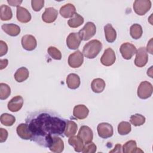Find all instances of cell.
<instances>
[{
    "label": "cell",
    "instance_id": "cell-1",
    "mask_svg": "<svg viewBox=\"0 0 153 153\" xmlns=\"http://www.w3.org/2000/svg\"><path fill=\"white\" fill-rule=\"evenodd\" d=\"M25 121L32 134L31 140L48 148L54 137L63 136L67 122L57 113L48 110L32 112Z\"/></svg>",
    "mask_w": 153,
    "mask_h": 153
},
{
    "label": "cell",
    "instance_id": "cell-2",
    "mask_svg": "<svg viewBox=\"0 0 153 153\" xmlns=\"http://www.w3.org/2000/svg\"><path fill=\"white\" fill-rule=\"evenodd\" d=\"M102 48L101 42L97 39H93L86 43L82 49V54L87 59L95 58Z\"/></svg>",
    "mask_w": 153,
    "mask_h": 153
},
{
    "label": "cell",
    "instance_id": "cell-3",
    "mask_svg": "<svg viewBox=\"0 0 153 153\" xmlns=\"http://www.w3.org/2000/svg\"><path fill=\"white\" fill-rule=\"evenodd\" d=\"M153 87L151 83L148 81H144L139 84L137 94V96L142 99H146L150 97L152 94Z\"/></svg>",
    "mask_w": 153,
    "mask_h": 153
},
{
    "label": "cell",
    "instance_id": "cell-4",
    "mask_svg": "<svg viewBox=\"0 0 153 153\" xmlns=\"http://www.w3.org/2000/svg\"><path fill=\"white\" fill-rule=\"evenodd\" d=\"M96 27L94 23L88 22H87L84 26L79 30L78 33L84 41H87L92 38L96 33Z\"/></svg>",
    "mask_w": 153,
    "mask_h": 153
},
{
    "label": "cell",
    "instance_id": "cell-5",
    "mask_svg": "<svg viewBox=\"0 0 153 153\" xmlns=\"http://www.w3.org/2000/svg\"><path fill=\"white\" fill-rule=\"evenodd\" d=\"M151 7L149 0H136L133 3V10L139 16L145 15Z\"/></svg>",
    "mask_w": 153,
    "mask_h": 153
},
{
    "label": "cell",
    "instance_id": "cell-6",
    "mask_svg": "<svg viewBox=\"0 0 153 153\" xmlns=\"http://www.w3.org/2000/svg\"><path fill=\"white\" fill-rule=\"evenodd\" d=\"M136 56L134 60V65L139 68L145 66L148 60V55L146 49L144 47H141L136 51Z\"/></svg>",
    "mask_w": 153,
    "mask_h": 153
},
{
    "label": "cell",
    "instance_id": "cell-7",
    "mask_svg": "<svg viewBox=\"0 0 153 153\" xmlns=\"http://www.w3.org/2000/svg\"><path fill=\"white\" fill-rule=\"evenodd\" d=\"M120 51L124 59L129 60L136 53L137 49L133 44L130 42H124L120 46Z\"/></svg>",
    "mask_w": 153,
    "mask_h": 153
},
{
    "label": "cell",
    "instance_id": "cell-8",
    "mask_svg": "<svg viewBox=\"0 0 153 153\" xmlns=\"http://www.w3.org/2000/svg\"><path fill=\"white\" fill-rule=\"evenodd\" d=\"M97 131L99 137L107 139L112 136L114 130L112 125L107 123H101L97 127Z\"/></svg>",
    "mask_w": 153,
    "mask_h": 153
},
{
    "label": "cell",
    "instance_id": "cell-9",
    "mask_svg": "<svg viewBox=\"0 0 153 153\" xmlns=\"http://www.w3.org/2000/svg\"><path fill=\"white\" fill-rule=\"evenodd\" d=\"M84 62L83 54L80 51L77 50L71 54L68 57V65L72 68L80 67Z\"/></svg>",
    "mask_w": 153,
    "mask_h": 153
},
{
    "label": "cell",
    "instance_id": "cell-10",
    "mask_svg": "<svg viewBox=\"0 0 153 153\" xmlns=\"http://www.w3.org/2000/svg\"><path fill=\"white\" fill-rule=\"evenodd\" d=\"M116 60V56L114 51L111 48H106L100 58L101 63L105 66L112 65Z\"/></svg>",
    "mask_w": 153,
    "mask_h": 153
},
{
    "label": "cell",
    "instance_id": "cell-11",
    "mask_svg": "<svg viewBox=\"0 0 153 153\" xmlns=\"http://www.w3.org/2000/svg\"><path fill=\"white\" fill-rule=\"evenodd\" d=\"M81 38L78 32L69 33L66 38V45L71 50H76L80 45Z\"/></svg>",
    "mask_w": 153,
    "mask_h": 153
},
{
    "label": "cell",
    "instance_id": "cell-12",
    "mask_svg": "<svg viewBox=\"0 0 153 153\" xmlns=\"http://www.w3.org/2000/svg\"><path fill=\"white\" fill-rule=\"evenodd\" d=\"M21 42L23 48L27 51H32L37 46L36 39L32 35H25L23 36Z\"/></svg>",
    "mask_w": 153,
    "mask_h": 153
},
{
    "label": "cell",
    "instance_id": "cell-13",
    "mask_svg": "<svg viewBox=\"0 0 153 153\" xmlns=\"http://www.w3.org/2000/svg\"><path fill=\"white\" fill-rule=\"evenodd\" d=\"M81 139L84 143L91 142L93 139V133L92 130L87 126H82L78 133L77 135Z\"/></svg>",
    "mask_w": 153,
    "mask_h": 153
},
{
    "label": "cell",
    "instance_id": "cell-14",
    "mask_svg": "<svg viewBox=\"0 0 153 153\" xmlns=\"http://www.w3.org/2000/svg\"><path fill=\"white\" fill-rule=\"evenodd\" d=\"M58 16V11L53 7H48L45 9V11L42 14V20L47 23L54 22Z\"/></svg>",
    "mask_w": 153,
    "mask_h": 153
},
{
    "label": "cell",
    "instance_id": "cell-15",
    "mask_svg": "<svg viewBox=\"0 0 153 153\" xmlns=\"http://www.w3.org/2000/svg\"><path fill=\"white\" fill-rule=\"evenodd\" d=\"M23 105V98L21 96H16L13 97L8 103V109L13 112H17L22 108Z\"/></svg>",
    "mask_w": 153,
    "mask_h": 153
},
{
    "label": "cell",
    "instance_id": "cell-16",
    "mask_svg": "<svg viewBox=\"0 0 153 153\" xmlns=\"http://www.w3.org/2000/svg\"><path fill=\"white\" fill-rule=\"evenodd\" d=\"M16 17L17 20L23 23H26L31 20V15L29 11L22 7H17Z\"/></svg>",
    "mask_w": 153,
    "mask_h": 153
},
{
    "label": "cell",
    "instance_id": "cell-17",
    "mask_svg": "<svg viewBox=\"0 0 153 153\" xmlns=\"http://www.w3.org/2000/svg\"><path fill=\"white\" fill-rule=\"evenodd\" d=\"M89 110L84 105H78L74 108L73 115L77 119H85L88 115Z\"/></svg>",
    "mask_w": 153,
    "mask_h": 153
},
{
    "label": "cell",
    "instance_id": "cell-18",
    "mask_svg": "<svg viewBox=\"0 0 153 153\" xmlns=\"http://www.w3.org/2000/svg\"><path fill=\"white\" fill-rule=\"evenodd\" d=\"M16 132L17 135L22 139L31 140L32 139V134L26 123L20 124L17 127Z\"/></svg>",
    "mask_w": 153,
    "mask_h": 153
},
{
    "label": "cell",
    "instance_id": "cell-19",
    "mask_svg": "<svg viewBox=\"0 0 153 153\" xmlns=\"http://www.w3.org/2000/svg\"><path fill=\"white\" fill-rule=\"evenodd\" d=\"M2 29L7 35L11 36H16L20 32V27L13 23H5L1 26Z\"/></svg>",
    "mask_w": 153,
    "mask_h": 153
},
{
    "label": "cell",
    "instance_id": "cell-20",
    "mask_svg": "<svg viewBox=\"0 0 153 153\" xmlns=\"http://www.w3.org/2000/svg\"><path fill=\"white\" fill-rule=\"evenodd\" d=\"M60 14L64 18H71L76 13L75 6L70 3L62 6L60 9Z\"/></svg>",
    "mask_w": 153,
    "mask_h": 153
},
{
    "label": "cell",
    "instance_id": "cell-21",
    "mask_svg": "<svg viewBox=\"0 0 153 153\" xmlns=\"http://www.w3.org/2000/svg\"><path fill=\"white\" fill-rule=\"evenodd\" d=\"M81 81L79 76L76 74H70L66 78V84L68 88L75 90L79 87Z\"/></svg>",
    "mask_w": 153,
    "mask_h": 153
},
{
    "label": "cell",
    "instance_id": "cell-22",
    "mask_svg": "<svg viewBox=\"0 0 153 153\" xmlns=\"http://www.w3.org/2000/svg\"><path fill=\"white\" fill-rule=\"evenodd\" d=\"M104 32L106 40L108 42L112 43L115 41L117 38V32L111 24L108 23L104 26Z\"/></svg>",
    "mask_w": 153,
    "mask_h": 153
},
{
    "label": "cell",
    "instance_id": "cell-23",
    "mask_svg": "<svg viewBox=\"0 0 153 153\" xmlns=\"http://www.w3.org/2000/svg\"><path fill=\"white\" fill-rule=\"evenodd\" d=\"M68 143L74 148L75 151L78 152L82 151L84 146V142L78 136L74 135L69 137L68 139Z\"/></svg>",
    "mask_w": 153,
    "mask_h": 153
},
{
    "label": "cell",
    "instance_id": "cell-24",
    "mask_svg": "<svg viewBox=\"0 0 153 153\" xmlns=\"http://www.w3.org/2000/svg\"><path fill=\"white\" fill-rule=\"evenodd\" d=\"M49 149L53 152L60 153L63 152L64 149V142L63 140L59 136L54 137L53 140V143Z\"/></svg>",
    "mask_w": 153,
    "mask_h": 153
},
{
    "label": "cell",
    "instance_id": "cell-25",
    "mask_svg": "<svg viewBox=\"0 0 153 153\" xmlns=\"http://www.w3.org/2000/svg\"><path fill=\"white\" fill-rule=\"evenodd\" d=\"M122 152L124 153H133V152H143V151L137 148L136 142L133 140L127 141L123 145Z\"/></svg>",
    "mask_w": 153,
    "mask_h": 153
},
{
    "label": "cell",
    "instance_id": "cell-26",
    "mask_svg": "<svg viewBox=\"0 0 153 153\" xmlns=\"http://www.w3.org/2000/svg\"><path fill=\"white\" fill-rule=\"evenodd\" d=\"M29 75L28 69L25 67L19 68L14 74V79L18 82H22L26 80Z\"/></svg>",
    "mask_w": 153,
    "mask_h": 153
},
{
    "label": "cell",
    "instance_id": "cell-27",
    "mask_svg": "<svg viewBox=\"0 0 153 153\" xmlns=\"http://www.w3.org/2000/svg\"><path fill=\"white\" fill-rule=\"evenodd\" d=\"M105 82L102 78L94 79L91 84V88L93 92L96 93H102L105 88Z\"/></svg>",
    "mask_w": 153,
    "mask_h": 153
},
{
    "label": "cell",
    "instance_id": "cell-28",
    "mask_svg": "<svg viewBox=\"0 0 153 153\" xmlns=\"http://www.w3.org/2000/svg\"><path fill=\"white\" fill-rule=\"evenodd\" d=\"M78 129L77 124L73 121L67 120L66 127L65 130V136L66 137H71L76 134Z\"/></svg>",
    "mask_w": 153,
    "mask_h": 153
},
{
    "label": "cell",
    "instance_id": "cell-29",
    "mask_svg": "<svg viewBox=\"0 0 153 153\" xmlns=\"http://www.w3.org/2000/svg\"><path fill=\"white\" fill-rule=\"evenodd\" d=\"M13 17V13L11 8L8 5L2 4L0 7V18L2 21L9 20Z\"/></svg>",
    "mask_w": 153,
    "mask_h": 153
},
{
    "label": "cell",
    "instance_id": "cell-30",
    "mask_svg": "<svg viewBox=\"0 0 153 153\" xmlns=\"http://www.w3.org/2000/svg\"><path fill=\"white\" fill-rule=\"evenodd\" d=\"M84 22V18L81 15L76 13L74 16L68 21V24L69 27L72 28H76L83 24Z\"/></svg>",
    "mask_w": 153,
    "mask_h": 153
},
{
    "label": "cell",
    "instance_id": "cell-31",
    "mask_svg": "<svg viewBox=\"0 0 153 153\" xmlns=\"http://www.w3.org/2000/svg\"><path fill=\"white\" fill-rule=\"evenodd\" d=\"M143 33V30L142 26L137 24L135 23L132 25L130 28V34L132 38L134 39H138L140 38Z\"/></svg>",
    "mask_w": 153,
    "mask_h": 153
},
{
    "label": "cell",
    "instance_id": "cell-32",
    "mask_svg": "<svg viewBox=\"0 0 153 153\" xmlns=\"http://www.w3.org/2000/svg\"><path fill=\"white\" fill-rule=\"evenodd\" d=\"M0 121L2 125L9 127L13 126L14 124L16 121V118L11 114L4 113L1 115Z\"/></svg>",
    "mask_w": 153,
    "mask_h": 153
},
{
    "label": "cell",
    "instance_id": "cell-33",
    "mask_svg": "<svg viewBox=\"0 0 153 153\" xmlns=\"http://www.w3.org/2000/svg\"><path fill=\"white\" fill-rule=\"evenodd\" d=\"M145 117L139 114L132 115L130 117V121L134 126H140L145 123Z\"/></svg>",
    "mask_w": 153,
    "mask_h": 153
},
{
    "label": "cell",
    "instance_id": "cell-34",
    "mask_svg": "<svg viewBox=\"0 0 153 153\" xmlns=\"http://www.w3.org/2000/svg\"><path fill=\"white\" fill-rule=\"evenodd\" d=\"M131 130V124L127 121H121L118 126V132L120 135H126Z\"/></svg>",
    "mask_w": 153,
    "mask_h": 153
},
{
    "label": "cell",
    "instance_id": "cell-35",
    "mask_svg": "<svg viewBox=\"0 0 153 153\" xmlns=\"http://www.w3.org/2000/svg\"><path fill=\"white\" fill-rule=\"evenodd\" d=\"M11 94V88L8 85L1 82L0 84V99H7Z\"/></svg>",
    "mask_w": 153,
    "mask_h": 153
},
{
    "label": "cell",
    "instance_id": "cell-36",
    "mask_svg": "<svg viewBox=\"0 0 153 153\" xmlns=\"http://www.w3.org/2000/svg\"><path fill=\"white\" fill-rule=\"evenodd\" d=\"M47 51L50 56L54 60H60L62 59V53L60 51L55 47L50 46L48 48Z\"/></svg>",
    "mask_w": 153,
    "mask_h": 153
},
{
    "label": "cell",
    "instance_id": "cell-37",
    "mask_svg": "<svg viewBox=\"0 0 153 153\" xmlns=\"http://www.w3.org/2000/svg\"><path fill=\"white\" fill-rule=\"evenodd\" d=\"M96 145L93 142H90L88 143H85V145H84L81 152L83 153H94L96 151Z\"/></svg>",
    "mask_w": 153,
    "mask_h": 153
},
{
    "label": "cell",
    "instance_id": "cell-38",
    "mask_svg": "<svg viewBox=\"0 0 153 153\" xmlns=\"http://www.w3.org/2000/svg\"><path fill=\"white\" fill-rule=\"evenodd\" d=\"M31 5L32 9L35 11H39L44 5V0H32L31 1Z\"/></svg>",
    "mask_w": 153,
    "mask_h": 153
},
{
    "label": "cell",
    "instance_id": "cell-39",
    "mask_svg": "<svg viewBox=\"0 0 153 153\" xmlns=\"http://www.w3.org/2000/svg\"><path fill=\"white\" fill-rule=\"evenodd\" d=\"M8 51V46L5 42L2 40L0 41V57L6 54Z\"/></svg>",
    "mask_w": 153,
    "mask_h": 153
},
{
    "label": "cell",
    "instance_id": "cell-40",
    "mask_svg": "<svg viewBox=\"0 0 153 153\" xmlns=\"http://www.w3.org/2000/svg\"><path fill=\"white\" fill-rule=\"evenodd\" d=\"M8 137V131L7 130L1 128H0V142L2 143L6 141Z\"/></svg>",
    "mask_w": 153,
    "mask_h": 153
},
{
    "label": "cell",
    "instance_id": "cell-41",
    "mask_svg": "<svg viewBox=\"0 0 153 153\" xmlns=\"http://www.w3.org/2000/svg\"><path fill=\"white\" fill-rule=\"evenodd\" d=\"M7 2L11 6L14 7H20V5L22 3V1H13V0H8Z\"/></svg>",
    "mask_w": 153,
    "mask_h": 153
},
{
    "label": "cell",
    "instance_id": "cell-42",
    "mask_svg": "<svg viewBox=\"0 0 153 153\" xmlns=\"http://www.w3.org/2000/svg\"><path fill=\"white\" fill-rule=\"evenodd\" d=\"M8 60L7 59H0V69L2 70L3 69L5 68L8 65Z\"/></svg>",
    "mask_w": 153,
    "mask_h": 153
},
{
    "label": "cell",
    "instance_id": "cell-43",
    "mask_svg": "<svg viewBox=\"0 0 153 153\" xmlns=\"http://www.w3.org/2000/svg\"><path fill=\"white\" fill-rule=\"evenodd\" d=\"M152 39H151L149 42L147 44L146 47V51H148L150 54H152Z\"/></svg>",
    "mask_w": 153,
    "mask_h": 153
},
{
    "label": "cell",
    "instance_id": "cell-44",
    "mask_svg": "<svg viewBox=\"0 0 153 153\" xmlns=\"http://www.w3.org/2000/svg\"><path fill=\"white\" fill-rule=\"evenodd\" d=\"M121 149H122L121 148V145L120 144H117L114 148V149L112 151H110V152H117V149L119 152H122V151H121Z\"/></svg>",
    "mask_w": 153,
    "mask_h": 153
}]
</instances>
